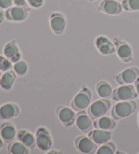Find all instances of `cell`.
I'll return each mask as SVG.
<instances>
[{"instance_id": "34", "label": "cell", "mask_w": 139, "mask_h": 154, "mask_svg": "<svg viewBox=\"0 0 139 154\" xmlns=\"http://www.w3.org/2000/svg\"><path fill=\"white\" fill-rule=\"evenodd\" d=\"M138 126H139V112H138Z\"/></svg>"}, {"instance_id": "7", "label": "cell", "mask_w": 139, "mask_h": 154, "mask_svg": "<svg viewBox=\"0 0 139 154\" xmlns=\"http://www.w3.org/2000/svg\"><path fill=\"white\" fill-rule=\"evenodd\" d=\"M139 77V69L136 67L126 68L121 73L114 76V79L119 85L132 84Z\"/></svg>"}, {"instance_id": "14", "label": "cell", "mask_w": 139, "mask_h": 154, "mask_svg": "<svg viewBox=\"0 0 139 154\" xmlns=\"http://www.w3.org/2000/svg\"><path fill=\"white\" fill-rule=\"evenodd\" d=\"M92 119L88 115L85 111H79L76 114V125L79 131L85 134H88L90 131H92L94 125L92 123Z\"/></svg>"}, {"instance_id": "4", "label": "cell", "mask_w": 139, "mask_h": 154, "mask_svg": "<svg viewBox=\"0 0 139 154\" xmlns=\"http://www.w3.org/2000/svg\"><path fill=\"white\" fill-rule=\"evenodd\" d=\"M111 103L107 99L95 100L88 108L87 112L93 120L105 116L110 109Z\"/></svg>"}, {"instance_id": "19", "label": "cell", "mask_w": 139, "mask_h": 154, "mask_svg": "<svg viewBox=\"0 0 139 154\" xmlns=\"http://www.w3.org/2000/svg\"><path fill=\"white\" fill-rule=\"evenodd\" d=\"M17 75L14 69H12L5 71L0 78V87L4 90L12 89L17 79Z\"/></svg>"}, {"instance_id": "13", "label": "cell", "mask_w": 139, "mask_h": 154, "mask_svg": "<svg viewBox=\"0 0 139 154\" xmlns=\"http://www.w3.org/2000/svg\"><path fill=\"white\" fill-rule=\"evenodd\" d=\"M94 45L98 51L103 55H111L116 52L114 43L105 35H99L96 38Z\"/></svg>"}, {"instance_id": "9", "label": "cell", "mask_w": 139, "mask_h": 154, "mask_svg": "<svg viewBox=\"0 0 139 154\" xmlns=\"http://www.w3.org/2000/svg\"><path fill=\"white\" fill-rule=\"evenodd\" d=\"M29 9L28 7L14 6L6 10V19L12 22H22L27 18Z\"/></svg>"}, {"instance_id": "18", "label": "cell", "mask_w": 139, "mask_h": 154, "mask_svg": "<svg viewBox=\"0 0 139 154\" xmlns=\"http://www.w3.org/2000/svg\"><path fill=\"white\" fill-rule=\"evenodd\" d=\"M88 137L98 145H101L109 141L111 138V132L106 130L95 128L88 132Z\"/></svg>"}, {"instance_id": "5", "label": "cell", "mask_w": 139, "mask_h": 154, "mask_svg": "<svg viewBox=\"0 0 139 154\" xmlns=\"http://www.w3.org/2000/svg\"><path fill=\"white\" fill-rule=\"evenodd\" d=\"M36 145L43 151H49L52 147V138L48 130L45 127H39L36 132Z\"/></svg>"}, {"instance_id": "26", "label": "cell", "mask_w": 139, "mask_h": 154, "mask_svg": "<svg viewBox=\"0 0 139 154\" xmlns=\"http://www.w3.org/2000/svg\"><path fill=\"white\" fill-rule=\"evenodd\" d=\"M122 5L125 11H139V0H122Z\"/></svg>"}, {"instance_id": "31", "label": "cell", "mask_w": 139, "mask_h": 154, "mask_svg": "<svg viewBox=\"0 0 139 154\" xmlns=\"http://www.w3.org/2000/svg\"><path fill=\"white\" fill-rule=\"evenodd\" d=\"M6 19V12L4 10L0 8V25Z\"/></svg>"}, {"instance_id": "21", "label": "cell", "mask_w": 139, "mask_h": 154, "mask_svg": "<svg viewBox=\"0 0 139 154\" xmlns=\"http://www.w3.org/2000/svg\"><path fill=\"white\" fill-rule=\"evenodd\" d=\"M17 139L29 149H34L37 146L36 136L26 130L23 129L18 131Z\"/></svg>"}, {"instance_id": "32", "label": "cell", "mask_w": 139, "mask_h": 154, "mask_svg": "<svg viewBox=\"0 0 139 154\" xmlns=\"http://www.w3.org/2000/svg\"><path fill=\"white\" fill-rule=\"evenodd\" d=\"M134 87H135L136 93H137L138 97L139 98V77L138 78V79H136V82H134Z\"/></svg>"}, {"instance_id": "22", "label": "cell", "mask_w": 139, "mask_h": 154, "mask_svg": "<svg viewBox=\"0 0 139 154\" xmlns=\"http://www.w3.org/2000/svg\"><path fill=\"white\" fill-rule=\"evenodd\" d=\"M113 88L109 82L100 80L96 85V92L101 99H110L113 94Z\"/></svg>"}, {"instance_id": "25", "label": "cell", "mask_w": 139, "mask_h": 154, "mask_svg": "<svg viewBox=\"0 0 139 154\" xmlns=\"http://www.w3.org/2000/svg\"><path fill=\"white\" fill-rule=\"evenodd\" d=\"M116 151V146L113 142L108 141L101 145L97 149L96 153L97 154H113Z\"/></svg>"}, {"instance_id": "23", "label": "cell", "mask_w": 139, "mask_h": 154, "mask_svg": "<svg viewBox=\"0 0 139 154\" xmlns=\"http://www.w3.org/2000/svg\"><path fill=\"white\" fill-rule=\"evenodd\" d=\"M8 151L11 154H28L29 153V148L18 140L8 143Z\"/></svg>"}, {"instance_id": "24", "label": "cell", "mask_w": 139, "mask_h": 154, "mask_svg": "<svg viewBox=\"0 0 139 154\" xmlns=\"http://www.w3.org/2000/svg\"><path fill=\"white\" fill-rule=\"evenodd\" d=\"M13 69L17 73V75L19 76H23L27 73L29 69V66L27 63L24 60H20L17 63H14L13 65Z\"/></svg>"}, {"instance_id": "20", "label": "cell", "mask_w": 139, "mask_h": 154, "mask_svg": "<svg viewBox=\"0 0 139 154\" xmlns=\"http://www.w3.org/2000/svg\"><path fill=\"white\" fill-rule=\"evenodd\" d=\"M93 125L95 128L111 131L116 128V122L113 118L104 116L94 119Z\"/></svg>"}, {"instance_id": "2", "label": "cell", "mask_w": 139, "mask_h": 154, "mask_svg": "<svg viewBox=\"0 0 139 154\" xmlns=\"http://www.w3.org/2000/svg\"><path fill=\"white\" fill-rule=\"evenodd\" d=\"M92 94L86 86H83L72 100L71 107L75 111H82L89 107L92 100Z\"/></svg>"}, {"instance_id": "12", "label": "cell", "mask_w": 139, "mask_h": 154, "mask_svg": "<svg viewBox=\"0 0 139 154\" xmlns=\"http://www.w3.org/2000/svg\"><path fill=\"white\" fill-rule=\"evenodd\" d=\"M97 10L105 14L115 16L121 14L124 9L122 3L117 0H103L98 6Z\"/></svg>"}, {"instance_id": "15", "label": "cell", "mask_w": 139, "mask_h": 154, "mask_svg": "<svg viewBox=\"0 0 139 154\" xmlns=\"http://www.w3.org/2000/svg\"><path fill=\"white\" fill-rule=\"evenodd\" d=\"M3 54L12 63H17L22 58V54L17 42L12 40L4 45L3 48Z\"/></svg>"}, {"instance_id": "3", "label": "cell", "mask_w": 139, "mask_h": 154, "mask_svg": "<svg viewBox=\"0 0 139 154\" xmlns=\"http://www.w3.org/2000/svg\"><path fill=\"white\" fill-rule=\"evenodd\" d=\"M138 97L134 85L125 84L116 88L113 90L111 99L114 101L119 102L123 100H130L135 99Z\"/></svg>"}, {"instance_id": "8", "label": "cell", "mask_w": 139, "mask_h": 154, "mask_svg": "<svg viewBox=\"0 0 139 154\" xmlns=\"http://www.w3.org/2000/svg\"><path fill=\"white\" fill-rule=\"evenodd\" d=\"M75 145L79 152L85 154H92L97 152L98 145L88 137L81 135L75 139Z\"/></svg>"}, {"instance_id": "29", "label": "cell", "mask_w": 139, "mask_h": 154, "mask_svg": "<svg viewBox=\"0 0 139 154\" xmlns=\"http://www.w3.org/2000/svg\"><path fill=\"white\" fill-rule=\"evenodd\" d=\"M13 4V0H0V8L7 10Z\"/></svg>"}, {"instance_id": "30", "label": "cell", "mask_w": 139, "mask_h": 154, "mask_svg": "<svg viewBox=\"0 0 139 154\" xmlns=\"http://www.w3.org/2000/svg\"><path fill=\"white\" fill-rule=\"evenodd\" d=\"M13 4H14L15 6L25 7H28L29 6L26 0H13Z\"/></svg>"}, {"instance_id": "35", "label": "cell", "mask_w": 139, "mask_h": 154, "mask_svg": "<svg viewBox=\"0 0 139 154\" xmlns=\"http://www.w3.org/2000/svg\"><path fill=\"white\" fill-rule=\"evenodd\" d=\"M88 1L90 2H95L96 0H88Z\"/></svg>"}, {"instance_id": "28", "label": "cell", "mask_w": 139, "mask_h": 154, "mask_svg": "<svg viewBox=\"0 0 139 154\" xmlns=\"http://www.w3.org/2000/svg\"><path fill=\"white\" fill-rule=\"evenodd\" d=\"M29 6L33 8H40L44 4V0H26Z\"/></svg>"}, {"instance_id": "16", "label": "cell", "mask_w": 139, "mask_h": 154, "mask_svg": "<svg viewBox=\"0 0 139 154\" xmlns=\"http://www.w3.org/2000/svg\"><path fill=\"white\" fill-rule=\"evenodd\" d=\"M18 105L14 103H7L0 106V119L7 120L14 118L20 115Z\"/></svg>"}, {"instance_id": "33", "label": "cell", "mask_w": 139, "mask_h": 154, "mask_svg": "<svg viewBox=\"0 0 139 154\" xmlns=\"http://www.w3.org/2000/svg\"><path fill=\"white\" fill-rule=\"evenodd\" d=\"M3 145H4V140L2 139V137H0V149H1L2 147H3Z\"/></svg>"}, {"instance_id": "10", "label": "cell", "mask_w": 139, "mask_h": 154, "mask_svg": "<svg viewBox=\"0 0 139 154\" xmlns=\"http://www.w3.org/2000/svg\"><path fill=\"white\" fill-rule=\"evenodd\" d=\"M56 114L60 122L65 126H71L76 122V115L75 111L66 106H58L56 109Z\"/></svg>"}, {"instance_id": "1", "label": "cell", "mask_w": 139, "mask_h": 154, "mask_svg": "<svg viewBox=\"0 0 139 154\" xmlns=\"http://www.w3.org/2000/svg\"><path fill=\"white\" fill-rule=\"evenodd\" d=\"M137 104L134 100L119 101L112 107L111 113L112 118L116 120L124 119L135 112Z\"/></svg>"}, {"instance_id": "11", "label": "cell", "mask_w": 139, "mask_h": 154, "mask_svg": "<svg viewBox=\"0 0 139 154\" xmlns=\"http://www.w3.org/2000/svg\"><path fill=\"white\" fill-rule=\"evenodd\" d=\"M50 29L56 35H60L65 32L66 26V18L62 13L54 12L49 18Z\"/></svg>"}, {"instance_id": "27", "label": "cell", "mask_w": 139, "mask_h": 154, "mask_svg": "<svg viewBox=\"0 0 139 154\" xmlns=\"http://www.w3.org/2000/svg\"><path fill=\"white\" fill-rule=\"evenodd\" d=\"M13 67L12 63L8 58H7L5 56L0 54V71H6L9 69H11Z\"/></svg>"}, {"instance_id": "6", "label": "cell", "mask_w": 139, "mask_h": 154, "mask_svg": "<svg viewBox=\"0 0 139 154\" xmlns=\"http://www.w3.org/2000/svg\"><path fill=\"white\" fill-rule=\"evenodd\" d=\"M113 43L117 57L124 63L131 62L133 58V50L130 45L117 38L114 39Z\"/></svg>"}, {"instance_id": "17", "label": "cell", "mask_w": 139, "mask_h": 154, "mask_svg": "<svg viewBox=\"0 0 139 154\" xmlns=\"http://www.w3.org/2000/svg\"><path fill=\"white\" fill-rule=\"evenodd\" d=\"M17 135V128L12 122H4L0 126V136L6 143L14 141Z\"/></svg>"}, {"instance_id": "36", "label": "cell", "mask_w": 139, "mask_h": 154, "mask_svg": "<svg viewBox=\"0 0 139 154\" xmlns=\"http://www.w3.org/2000/svg\"><path fill=\"white\" fill-rule=\"evenodd\" d=\"M2 75V72H1V71H0V78H1Z\"/></svg>"}]
</instances>
